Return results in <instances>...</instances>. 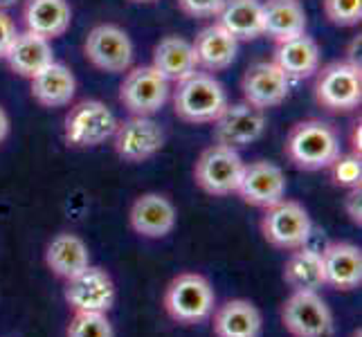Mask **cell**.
<instances>
[{"label": "cell", "instance_id": "obj_1", "mask_svg": "<svg viewBox=\"0 0 362 337\" xmlns=\"http://www.w3.org/2000/svg\"><path fill=\"white\" fill-rule=\"evenodd\" d=\"M162 308L169 319L180 326H198L207 321L216 308L214 285L201 272H180L167 283Z\"/></svg>", "mask_w": 362, "mask_h": 337}, {"label": "cell", "instance_id": "obj_2", "mask_svg": "<svg viewBox=\"0 0 362 337\" xmlns=\"http://www.w3.org/2000/svg\"><path fill=\"white\" fill-rule=\"evenodd\" d=\"M284 153L299 171H324L342 153L340 137L329 122L304 119L288 131Z\"/></svg>", "mask_w": 362, "mask_h": 337}, {"label": "cell", "instance_id": "obj_3", "mask_svg": "<svg viewBox=\"0 0 362 337\" xmlns=\"http://www.w3.org/2000/svg\"><path fill=\"white\" fill-rule=\"evenodd\" d=\"M171 102L176 115L187 124H211L230 104L226 88L214 74L198 70L176 83Z\"/></svg>", "mask_w": 362, "mask_h": 337}, {"label": "cell", "instance_id": "obj_4", "mask_svg": "<svg viewBox=\"0 0 362 337\" xmlns=\"http://www.w3.org/2000/svg\"><path fill=\"white\" fill-rule=\"evenodd\" d=\"M117 117L99 99L77 102L64 119V140L72 148H95L113 137Z\"/></svg>", "mask_w": 362, "mask_h": 337}, {"label": "cell", "instance_id": "obj_5", "mask_svg": "<svg viewBox=\"0 0 362 337\" xmlns=\"http://www.w3.org/2000/svg\"><path fill=\"white\" fill-rule=\"evenodd\" d=\"M245 162L239 148L226 144H211L198 155L194 167V180L209 196H232L239 189Z\"/></svg>", "mask_w": 362, "mask_h": 337}, {"label": "cell", "instance_id": "obj_6", "mask_svg": "<svg viewBox=\"0 0 362 337\" xmlns=\"http://www.w3.org/2000/svg\"><path fill=\"white\" fill-rule=\"evenodd\" d=\"M259 230L272 247L291 252V249L308 245L310 234H313V220L302 203L284 198L277 205L264 209Z\"/></svg>", "mask_w": 362, "mask_h": 337}, {"label": "cell", "instance_id": "obj_7", "mask_svg": "<svg viewBox=\"0 0 362 337\" xmlns=\"http://www.w3.org/2000/svg\"><path fill=\"white\" fill-rule=\"evenodd\" d=\"M315 102L329 112H349L362 102V70L349 61H333L315 72Z\"/></svg>", "mask_w": 362, "mask_h": 337}, {"label": "cell", "instance_id": "obj_8", "mask_svg": "<svg viewBox=\"0 0 362 337\" xmlns=\"http://www.w3.org/2000/svg\"><path fill=\"white\" fill-rule=\"evenodd\" d=\"M279 319L291 337H327L333 331V313L320 292L291 290L281 302Z\"/></svg>", "mask_w": 362, "mask_h": 337}, {"label": "cell", "instance_id": "obj_9", "mask_svg": "<svg viewBox=\"0 0 362 337\" xmlns=\"http://www.w3.org/2000/svg\"><path fill=\"white\" fill-rule=\"evenodd\" d=\"M169 97H171V85L153 66L129 68L127 77H124L119 85V104L131 115L153 117L156 112L165 108Z\"/></svg>", "mask_w": 362, "mask_h": 337}, {"label": "cell", "instance_id": "obj_10", "mask_svg": "<svg viewBox=\"0 0 362 337\" xmlns=\"http://www.w3.org/2000/svg\"><path fill=\"white\" fill-rule=\"evenodd\" d=\"M83 54L97 70L119 74L133 68L135 47L127 30L113 23H102L95 25L86 36Z\"/></svg>", "mask_w": 362, "mask_h": 337}, {"label": "cell", "instance_id": "obj_11", "mask_svg": "<svg viewBox=\"0 0 362 337\" xmlns=\"http://www.w3.org/2000/svg\"><path fill=\"white\" fill-rule=\"evenodd\" d=\"M165 140V129L153 117L131 115L127 122H117L113 148L119 160L129 162V165H142L162 151Z\"/></svg>", "mask_w": 362, "mask_h": 337}, {"label": "cell", "instance_id": "obj_12", "mask_svg": "<svg viewBox=\"0 0 362 337\" xmlns=\"http://www.w3.org/2000/svg\"><path fill=\"white\" fill-rule=\"evenodd\" d=\"M64 299L72 310L110 313L117 299V288L108 270L90 264L64 281Z\"/></svg>", "mask_w": 362, "mask_h": 337}, {"label": "cell", "instance_id": "obj_13", "mask_svg": "<svg viewBox=\"0 0 362 337\" xmlns=\"http://www.w3.org/2000/svg\"><path fill=\"white\" fill-rule=\"evenodd\" d=\"M178 223V209L169 196L160 191H146L137 196L129 209V225L131 230L142 236V239H165Z\"/></svg>", "mask_w": 362, "mask_h": 337}, {"label": "cell", "instance_id": "obj_14", "mask_svg": "<svg viewBox=\"0 0 362 337\" xmlns=\"http://www.w3.org/2000/svg\"><path fill=\"white\" fill-rule=\"evenodd\" d=\"M211 124H214L216 144L241 148L257 142L264 135L266 115L264 110L250 106L247 102H239V104H228Z\"/></svg>", "mask_w": 362, "mask_h": 337}, {"label": "cell", "instance_id": "obj_15", "mask_svg": "<svg viewBox=\"0 0 362 337\" xmlns=\"http://www.w3.org/2000/svg\"><path fill=\"white\" fill-rule=\"evenodd\" d=\"M286 189H288V184H286L284 171L268 160H257L245 165L236 194H239L241 201L247 205L268 209L272 205H277L279 201H284Z\"/></svg>", "mask_w": 362, "mask_h": 337}, {"label": "cell", "instance_id": "obj_16", "mask_svg": "<svg viewBox=\"0 0 362 337\" xmlns=\"http://www.w3.org/2000/svg\"><path fill=\"white\" fill-rule=\"evenodd\" d=\"M243 102L259 110L279 106L291 93V79L277 68L274 61H257L241 79Z\"/></svg>", "mask_w": 362, "mask_h": 337}, {"label": "cell", "instance_id": "obj_17", "mask_svg": "<svg viewBox=\"0 0 362 337\" xmlns=\"http://www.w3.org/2000/svg\"><path fill=\"white\" fill-rule=\"evenodd\" d=\"M327 288L351 292L362 285V249L354 243L335 241L322 249Z\"/></svg>", "mask_w": 362, "mask_h": 337}, {"label": "cell", "instance_id": "obj_18", "mask_svg": "<svg viewBox=\"0 0 362 337\" xmlns=\"http://www.w3.org/2000/svg\"><path fill=\"white\" fill-rule=\"evenodd\" d=\"M261 331H264V317L250 299H228L211 313L214 337H261Z\"/></svg>", "mask_w": 362, "mask_h": 337}, {"label": "cell", "instance_id": "obj_19", "mask_svg": "<svg viewBox=\"0 0 362 337\" xmlns=\"http://www.w3.org/2000/svg\"><path fill=\"white\" fill-rule=\"evenodd\" d=\"M5 61L14 74H18L23 79H32L54 61L52 41L43 39L39 34H32L28 30L18 32L7 49Z\"/></svg>", "mask_w": 362, "mask_h": 337}, {"label": "cell", "instance_id": "obj_20", "mask_svg": "<svg viewBox=\"0 0 362 337\" xmlns=\"http://www.w3.org/2000/svg\"><path fill=\"white\" fill-rule=\"evenodd\" d=\"M192 45H194L196 64L205 72H221L230 68L236 59V52H239V41L221 23L203 28L196 34Z\"/></svg>", "mask_w": 362, "mask_h": 337}, {"label": "cell", "instance_id": "obj_21", "mask_svg": "<svg viewBox=\"0 0 362 337\" xmlns=\"http://www.w3.org/2000/svg\"><path fill=\"white\" fill-rule=\"evenodd\" d=\"M45 268L54 274L57 279L66 281L77 272L90 266V249L79 234L59 232L45 247Z\"/></svg>", "mask_w": 362, "mask_h": 337}, {"label": "cell", "instance_id": "obj_22", "mask_svg": "<svg viewBox=\"0 0 362 337\" xmlns=\"http://www.w3.org/2000/svg\"><path fill=\"white\" fill-rule=\"evenodd\" d=\"M272 61L291 81H302V79L313 77L320 70L322 52L313 36L302 34L284 43H277Z\"/></svg>", "mask_w": 362, "mask_h": 337}, {"label": "cell", "instance_id": "obj_23", "mask_svg": "<svg viewBox=\"0 0 362 337\" xmlns=\"http://www.w3.org/2000/svg\"><path fill=\"white\" fill-rule=\"evenodd\" d=\"M23 23L28 32L54 41L70 30L72 7L68 0H25Z\"/></svg>", "mask_w": 362, "mask_h": 337}, {"label": "cell", "instance_id": "obj_24", "mask_svg": "<svg viewBox=\"0 0 362 337\" xmlns=\"http://www.w3.org/2000/svg\"><path fill=\"white\" fill-rule=\"evenodd\" d=\"M32 81V97L43 108H64L77 95V79L66 64L54 59L47 68H43Z\"/></svg>", "mask_w": 362, "mask_h": 337}, {"label": "cell", "instance_id": "obj_25", "mask_svg": "<svg viewBox=\"0 0 362 337\" xmlns=\"http://www.w3.org/2000/svg\"><path fill=\"white\" fill-rule=\"evenodd\" d=\"M169 83H178L198 70L194 45L182 36L169 34L160 39L153 47V64H151Z\"/></svg>", "mask_w": 362, "mask_h": 337}, {"label": "cell", "instance_id": "obj_26", "mask_svg": "<svg viewBox=\"0 0 362 337\" xmlns=\"http://www.w3.org/2000/svg\"><path fill=\"white\" fill-rule=\"evenodd\" d=\"M306 34V9L302 0H266L264 3V36L284 43Z\"/></svg>", "mask_w": 362, "mask_h": 337}, {"label": "cell", "instance_id": "obj_27", "mask_svg": "<svg viewBox=\"0 0 362 337\" xmlns=\"http://www.w3.org/2000/svg\"><path fill=\"white\" fill-rule=\"evenodd\" d=\"M284 283L291 290H308V292H320L327 288L324 281V264L322 254L315 247L302 245L297 249H291L288 259L284 264Z\"/></svg>", "mask_w": 362, "mask_h": 337}, {"label": "cell", "instance_id": "obj_28", "mask_svg": "<svg viewBox=\"0 0 362 337\" xmlns=\"http://www.w3.org/2000/svg\"><path fill=\"white\" fill-rule=\"evenodd\" d=\"M216 18L239 43L264 36V3L261 0H226Z\"/></svg>", "mask_w": 362, "mask_h": 337}, {"label": "cell", "instance_id": "obj_29", "mask_svg": "<svg viewBox=\"0 0 362 337\" xmlns=\"http://www.w3.org/2000/svg\"><path fill=\"white\" fill-rule=\"evenodd\" d=\"M66 337H115V326L108 313L72 310V317L66 326Z\"/></svg>", "mask_w": 362, "mask_h": 337}, {"label": "cell", "instance_id": "obj_30", "mask_svg": "<svg viewBox=\"0 0 362 337\" xmlns=\"http://www.w3.org/2000/svg\"><path fill=\"white\" fill-rule=\"evenodd\" d=\"M331 173V180L335 187H342V189H358L360 182H362V165H360V158L354 153H340L335 158L329 169Z\"/></svg>", "mask_w": 362, "mask_h": 337}, {"label": "cell", "instance_id": "obj_31", "mask_svg": "<svg viewBox=\"0 0 362 337\" xmlns=\"http://www.w3.org/2000/svg\"><path fill=\"white\" fill-rule=\"evenodd\" d=\"M324 16L338 28H354L362 20V0H322Z\"/></svg>", "mask_w": 362, "mask_h": 337}, {"label": "cell", "instance_id": "obj_32", "mask_svg": "<svg viewBox=\"0 0 362 337\" xmlns=\"http://www.w3.org/2000/svg\"><path fill=\"white\" fill-rule=\"evenodd\" d=\"M226 0H178L182 14L192 18H216Z\"/></svg>", "mask_w": 362, "mask_h": 337}, {"label": "cell", "instance_id": "obj_33", "mask_svg": "<svg viewBox=\"0 0 362 337\" xmlns=\"http://www.w3.org/2000/svg\"><path fill=\"white\" fill-rule=\"evenodd\" d=\"M16 34H18V30H16L14 18H11L5 9H0V59H5L7 49Z\"/></svg>", "mask_w": 362, "mask_h": 337}, {"label": "cell", "instance_id": "obj_34", "mask_svg": "<svg viewBox=\"0 0 362 337\" xmlns=\"http://www.w3.org/2000/svg\"><path fill=\"white\" fill-rule=\"evenodd\" d=\"M342 205H344L349 220L360 227V225H362V194H360V187H358V189H349Z\"/></svg>", "mask_w": 362, "mask_h": 337}, {"label": "cell", "instance_id": "obj_35", "mask_svg": "<svg viewBox=\"0 0 362 337\" xmlns=\"http://www.w3.org/2000/svg\"><path fill=\"white\" fill-rule=\"evenodd\" d=\"M11 133V119L7 115V110L0 106V144H3Z\"/></svg>", "mask_w": 362, "mask_h": 337}, {"label": "cell", "instance_id": "obj_36", "mask_svg": "<svg viewBox=\"0 0 362 337\" xmlns=\"http://www.w3.org/2000/svg\"><path fill=\"white\" fill-rule=\"evenodd\" d=\"M360 151H362V146H360V124H356L354 131H351V153L360 158Z\"/></svg>", "mask_w": 362, "mask_h": 337}, {"label": "cell", "instance_id": "obj_37", "mask_svg": "<svg viewBox=\"0 0 362 337\" xmlns=\"http://www.w3.org/2000/svg\"><path fill=\"white\" fill-rule=\"evenodd\" d=\"M16 3H18V0H0V9H5V11H7L9 7H14Z\"/></svg>", "mask_w": 362, "mask_h": 337}, {"label": "cell", "instance_id": "obj_38", "mask_svg": "<svg viewBox=\"0 0 362 337\" xmlns=\"http://www.w3.org/2000/svg\"><path fill=\"white\" fill-rule=\"evenodd\" d=\"M349 337H362V329H356V331H351V335Z\"/></svg>", "mask_w": 362, "mask_h": 337}, {"label": "cell", "instance_id": "obj_39", "mask_svg": "<svg viewBox=\"0 0 362 337\" xmlns=\"http://www.w3.org/2000/svg\"><path fill=\"white\" fill-rule=\"evenodd\" d=\"M131 3H156V0H131Z\"/></svg>", "mask_w": 362, "mask_h": 337}]
</instances>
